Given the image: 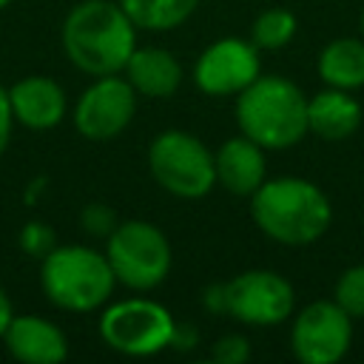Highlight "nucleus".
I'll return each mask as SVG.
<instances>
[{"label":"nucleus","mask_w":364,"mask_h":364,"mask_svg":"<svg viewBox=\"0 0 364 364\" xmlns=\"http://www.w3.org/2000/svg\"><path fill=\"white\" fill-rule=\"evenodd\" d=\"M60 43L68 63L88 74H122L136 48V26L117 0H80L63 20Z\"/></svg>","instance_id":"obj_1"},{"label":"nucleus","mask_w":364,"mask_h":364,"mask_svg":"<svg viewBox=\"0 0 364 364\" xmlns=\"http://www.w3.org/2000/svg\"><path fill=\"white\" fill-rule=\"evenodd\" d=\"M250 216L267 239L301 247L327 233L333 222V205L327 193L310 179L273 176L250 193Z\"/></svg>","instance_id":"obj_2"},{"label":"nucleus","mask_w":364,"mask_h":364,"mask_svg":"<svg viewBox=\"0 0 364 364\" xmlns=\"http://www.w3.org/2000/svg\"><path fill=\"white\" fill-rule=\"evenodd\" d=\"M236 125L264 151L293 148L307 134V97L287 77L259 74L236 94Z\"/></svg>","instance_id":"obj_3"},{"label":"nucleus","mask_w":364,"mask_h":364,"mask_svg":"<svg viewBox=\"0 0 364 364\" xmlns=\"http://www.w3.org/2000/svg\"><path fill=\"white\" fill-rule=\"evenodd\" d=\"M40 287L54 307L91 313L111 301L117 276L105 250L88 245H54L40 259Z\"/></svg>","instance_id":"obj_4"},{"label":"nucleus","mask_w":364,"mask_h":364,"mask_svg":"<svg viewBox=\"0 0 364 364\" xmlns=\"http://www.w3.org/2000/svg\"><path fill=\"white\" fill-rule=\"evenodd\" d=\"M105 259L117 276V284L148 293L159 287L171 273V242L148 219H125L105 236Z\"/></svg>","instance_id":"obj_5"},{"label":"nucleus","mask_w":364,"mask_h":364,"mask_svg":"<svg viewBox=\"0 0 364 364\" xmlns=\"http://www.w3.org/2000/svg\"><path fill=\"white\" fill-rule=\"evenodd\" d=\"M148 171L154 182L176 199H202L216 188L213 151L191 131H159L148 145Z\"/></svg>","instance_id":"obj_6"},{"label":"nucleus","mask_w":364,"mask_h":364,"mask_svg":"<svg viewBox=\"0 0 364 364\" xmlns=\"http://www.w3.org/2000/svg\"><path fill=\"white\" fill-rule=\"evenodd\" d=\"M173 327L176 321L171 310L148 296H128L108 301L97 324L105 347L134 358H145L168 350Z\"/></svg>","instance_id":"obj_7"},{"label":"nucleus","mask_w":364,"mask_h":364,"mask_svg":"<svg viewBox=\"0 0 364 364\" xmlns=\"http://www.w3.org/2000/svg\"><path fill=\"white\" fill-rule=\"evenodd\" d=\"M136 100L139 94L122 74L91 77V85L82 88L71 111L77 134L91 142H108L119 136L136 114Z\"/></svg>","instance_id":"obj_8"},{"label":"nucleus","mask_w":364,"mask_h":364,"mask_svg":"<svg viewBox=\"0 0 364 364\" xmlns=\"http://www.w3.org/2000/svg\"><path fill=\"white\" fill-rule=\"evenodd\" d=\"M228 316L250 327H276L290 318L296 307L293 284L276 270H242L225 282Z\"/></svg>","instance_id":"obj_9"},{"label":"nucleus","mask_w":364,"mask_h":364,"mask_svg":"<svg viewBox=\"0 0 364 364\" xmlns=\"http://www.w3.org/2000/svg\"><path fill=\"white\" fill-rule=\"evenodd\" d=\"M353 344V318L330 299L301 307L290 327V350L301 364H336Z\"/></svg>","instance_id":"obj_10"},{"label":"nucleus","mask_w":364,"mask_h":364,"mask_svg":"<svg viewBox=\"0 0 364 364\" xmlns=\"http://www.w3.org/2000/svg\"><path fill=\"white\" fill-rule=\"evenodd\" d=\"M193 85L208 97H236L262 74L259 48L242 37L213 40L193 63Z\"/></svg>","instance_id":"obj_11"},{"label":"nucleus","mask_w":364,"mask_h":364,"mask_svg":"<svg viewBox=\"0 0 364 364\" xmlns=\"http://www.w3.org/2000/svg\"><path fill=\"white\" fill-rule=\"evenodd\" d=\"M0 341L20 364H60L68 358L65 333L37 313H14Z\"/></svg>","instance_id":"obj_12"},{"label":"nucleus","mask_w":364,"mask_h":364,"mask_svg":"<svg viewBox=\"0 0 364 364\" xmlns=\"http://www.w3.org/2000/svg\"><path fill=\"white\" fill-rule=\"evenodd\" d=\"M9 102H11L14 122L28 131H51L65 119V111H68L63 85L43 74L17 80L9 88Z\"/></svg>","instance_id":"obj_13"},{"label":"nucleus","mask_w":364,"mask_h":364,"mask_svg":"<svg viewBox=\"0 0 364 364\" xmlns=\"http://www.w3.org/2000/svg\"><path fill=\"white\" fill-rule=\"evenodd\" d=\"M213 168H216V185L233 196H250L267 179L264 148L247 139L245 134L225 139L213 151Z\"/></svg>","instance_id":"obj_14"},{"label":"nucleus","mask_w":364,"mask_h":364,"mask_svg":"<svg viewBox=\"0 0 364 364\" xmlns=\"http://www.w3.org/2000/svg\"><path fill=\"white\" fill-rule=\"evenodd\" d=\"M122 77L139 97L168 100L182 85V65L171 51L159 46H136L122 68Z\"/></svg>","instance_id":"obj_15"},{"label":"nucleus","mask_w":364,"mask_h":364,"mask_svg":"<svg viewBox=\"0 0 364 364\" xmlns=\"http://www.w3.org/2000/svg\"><path fill=\"white\" fill-rule=\"evenodd\" d=\"M361 125V102L344 88H324L307 100V131L327 142L353 136Z\"/></svg>","instance_id":"obj_16"},{"label":"nucleus","mask_w":364,"mask_h":364,"mask_svg":"<svg viewBox=\"0 0 364 364\" xmlns=\"http://www.w3.org/2000/svg\"><path fill=\"white\" fill-rule=\"evenodd\" d=\"M318 77L330 88L355 91L364 85V40L338 37L318 54Z\"/></svg>","instance_id":"obj_17"},{"label":"nucleus","mask_w":364,"mask_h":364,"mask_svg":"<svg viewBox=\"0 0 364 364\" xmlns=\"http://www.w3.org/2000/svg\"><path fill=\"white\" fill-rule=\"evenodd\" d=\"M136 31H173L199 6V0H117Z\"/></svg>","instance_id":"obj_18"},{"label":"nucleus","mask_w":364,"mask_h":364,"mask_svg":"<svg viewBox=\"0 0 364 364\" xmlns=\"http://www.w3.org/2000/svg\"><path fill=\"white\" fill-rule=\"evenodd\" d=\"M296 14L287 9H264L250 26V43L259 51H279L296 37Z\"/></svg>","instance_id":"obj_19"},{"label":"nucleus","mask_w":364,"mask_h":364,"mask_svg":"<svg viewBox=\"0 0 364 364\" xmlns=\"http://www.w3.org/2000/svg\"><path fill=\"white\" fill-rule=\"evenodd\" d=\"M333 301L350 318H364V264H353L338 276Z\"/></svg>","instance_id":"obj_20"},{"label":"nucleus","mask_w":364,"mask_h":364,"mask_svg":"<svg viewBox=\"0 0 364 364\" xmlns=\"http://www.w3.org/2000/svg\"><path fill=\"white\" fill-rule=\"evenodd\" d=\"M210 358L216 364H245L250 358V341L242 333H225L213 341Z\"/></svg>","instance_id":"obj_21"},{"label":"nucleus","mask_w":364,"mask_h":364,"mask_svg":"<svg viewBox=\"0 0 364 364\" xmlns=\"http://www.w3.org/2000/svg\"><path fill=\"white\" fill-rule=\"evenodd\" d=\"M54 245H57V239H54L51 225H46V222H28V225H23V230H20V247L28 256L43 259Z\"/></svg>","instance_id":"obj_22"},{"label":"nucleus","mask_w":364,"mask_h":364,"mask_svg":"<svg viewBox=\"0 0 364 364\" xmlns=\"http://www.w3.org/2000/svg\"><path fill=\"white\" fill-rule=\"evenodd\" d=\"M80 225H82L85 233H91V236H102V239H105V236L117 228V216H114V210H111L108 205L94 202V205H85V208H82V213H80Z\"/></svg>","instance_id":"obj_23"},{"label":"nucleus","mask_w":364,"mask_h":364,"mask_svg":"<svg viewBox=\"0 0 364 364\" xmlns=\"http://www.w3.org/2000/svg\"><path fill=\"white\" fill-rule=\"evenodd\" d=\"M11 131H14V114H11V102H9V88L0 85V156L6 154V148L11 142Z\"/></svg>","instance_id":"obj_24"},{"label":"nucleus","mask_w":364,"mask_h":364,"mask_svg":"<svg viewBox=\"0 0 364 364\" xmlns=\"http://www.w3.org/2000/svg\"><path fill=\"white\" fill-rule=\"evenodd\" d=\"M202 304L210 313H228V296H225V282L222 284H210L202 290Z\"/></svg>","instance_id":"obj_25"},{"label":"nucleus","mask_w":364,"mask_h":364,"mask_svg":"<svg viewBox=\"0 0 364 364\" xmlns=\"http://www.w3.org/2000/svg\"><path fill=\"white\" fill-rule=\"evenodd\" d=\"M196 344V330L191 327V324H176L173 327V336H171V347L173 350H191Z\"/></svg>","instance_id":"obj_26"},{"label":"nucleus","mask_w":364,"mask_h":364,"mask_svg":"<svg viewBox=\"0 0 364 364\" xmlns=\"http://www.w3.org/2000/svg\"><path fill=\"white\" fill-rule=\"evenodd\" d=\"M11 316H14L11 299H9V293L0 287V338H3V333H6V327H9V321H11Z\"/></svg>","instance_id":"obj_27"},{"label":"nucleus","mask_w":364,"mask_h":364,"mask_svg":"<svg viewBox=\"0 0 364 364\" xmlns=\"http://www.w3.org/2000/svg\"><path fill=\"white\" fill-rule=\"evenodd\" d=\"M9 3H11V0H0V9H6V6H9Z\"/></svg>","instance_id":"obj_28"},{"label":"nucleus","mask_w":364,"mask_h":364,"mask_svg":"<svg viewBox=\"0 0 364 364\" xmlns=\"http://www.w3.org/2000/svg\"><path fill=\"white\" fill-rule=\"evenodd\" d=\"M361 34H364V9H361Z\"/></svg>","instance_id":"obj_29"}]
</instances>
